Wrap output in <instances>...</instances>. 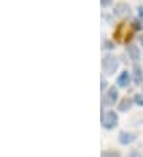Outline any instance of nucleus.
<instances>
[{
    "label": "nucleus",
    "mask_w": 143,
    "mask_h": 157,
    "mask_svg": "<svg viewBox=\"0 0 143 157\" xmlns=\"http://www.w3.org/2000/svg\"><path fill=\"white\" fill-rule=\"evenodd\" d=\"M118 65H119V62L114 56H110L108 54V56H105L102 59V68H103L105 73H108V75H113V73L118 70Z\"/></svg>",
    "instance_id": "f257e3e1"
},
{
    "label": "nucleus",
    "mask_w": 143,
    "mask_h": 157,
    "mask_svg": "<svg viewBox=\"0 0 143 157\" xmlns=\"http://www.w3.org/2000/svg\"><path fill=\"white\" fill-rule=\"evenodd\" d=\"M102 125L105 127V128H114L118 125V116H116V113L114 111H105L103 114H102Z\"/></svg>",
    "instance_id": "f03ea898"
},
{
    "label": "nucleus",
    "mask_w": 143,
    "mask_h": 157,
    "mask_svg": "<svg viewBox=\"0 0 143 157\" xmlns=\"http://www.w3.org/2000/svg\"><path fill=\"white\" fill-rule=\"evenodd\" d=\"M114 16H118V17H124V16H127L130 13V8L127 3H124V2H119L116 6H114V10H113Z\"/></svg>",
    "instance_id": "7ed1b4c3"
},
{
    "label": "nucleus",
    "mask_w": 143,
    "mask_h": 157,
    "mask_svg": "<svg viewBox=\"0 0 143 157\" xmlns=\"http://www.w3.org/2000/svg\"><path fill=\"white\" fill-rule=\"evenodd\" d=\"M135 133H130V132H121L119 133V136H118V141L121 143V144H124V146H127V144H130L132 141H135Z\"/></svg>",
    "instance_id": "20e7f679"
},
{
    "label": "nucleus",
    "mask_w": 143,
    "mask_h": 157,
    "mask_svg": "<svg viewBox=\"0 0 143 157\" xmlns=\"http://www.w3.org/2000/svg\"><path fill=\"white\" fill-rule=\"evenodd\" d=\"M132 79H133L135 84H141L143 82V70H141L140 65H137V63L132 68Z\"/></svg>",
    "instance_id": "39448f33"
},
{
    "label": "nucleus",
    "mask_w": 143,
    "mask_h": 157,
    "mask_svg": "<svg viewBox=\"0 0 143 157\" xmlns=\"http://www.w3.org/2000/svg\"><path fill=\"white\" fill-rule=\"evenodd\" d=\"M116 98H118V90L114 89V87H111V89H108L107 95H105L103 103H105V105H113L114 101H116Z\"/></svg>",
    "instance_id": "423d86ee"
},
{
    "label": "nucleus",
    "mask_w": 143,
    "mask_h": 157,
    "mask_svg": "<svg viewBox=\"0 0 143 157\" xmlns=\"http://www.w3.org/2000/svg\"><path fill=\"white\" fill-rule=\"evenodd\" d=\"M116 82H118V86H119V87H127V86H129V82H130V75H129L127 71H122L121 75L118 76Z\"/></svg>",
    "instance_id": "0eeeda50"
},
{
    "label": "nucleus",
    "mask_w": 143,
    "mask_h": 157,
    "mask_svg": "<svg viewBox=\"0 0 143 157\" xmlns=\"http://www.w3.org/2000/svg\"><path fill=\"white\" fill-rule=\"evenodd\" d=\"M127 54H129V57L132 60H138L140 59V49L137 48V46H133V44L127 46Z\"/></svg>",
    "instance_id": "6e6552de"
},
{
    "label": "nucleus",
    "mask_w": 143,
    "mask_h": 157,
    "mask_svg": "<svg viewBox=\"0 0 143 157\" xmlns=\"http://www.w3.org/2000/svg\"><path fill=\"white\" fill-rule=\"evenodd\" d=\"M132 103H133V100L126 97V98H122V100H121V103H119L118 109H119V111H129L130 106H132Z\"/></svg>",
    "instance_id": "1a4fd4ad"
},
{
    "label": "nucleus",
    "mask_w": 143,
    "mask_h": 157,
    "mask_svg": "<svg viewBox=\"0 0 143 157\" xmlns=\"http://www.w3.org/2000/svg\"><path fill=\"white\" fill-rule=\"evenodd\" d=\"M102 157H121V155L116 151H105V152H102Z\"/></svg>",
    "instance_id": "9d476101"
},
{
    "label": "nucleus",
    "mask_w": 143,
    "mask_h": 157,
    "mask_svg": "<svg viewBox=\"0 0 143 157\" xmlns=\"http://www.w3.org/2000/svg\"><path fill=\"white\" fill-rule=\"evenodd\" d=\"M135 103L143 106V95H135Z\"/></svg>",
    "instance_id": "9b49d317"
},
{
    "label": "nucleus",
    "mask_w": 143,
    "mask_h": 157,
    "mask_svg": "<svg viewBox=\"0 0 143 157\" xmlns=\"http://www.w3.org/2000/svg\"><path fill=\"white\" fill-rule=\"evenodd\" d=\"M103 46H105V49H113V43L111 41H105Z\"/></svg>",
    "instance_id": "f8f14e48"
},
{
    "label": "nucleus",
    "mask_w": 143,
    "mask_h": 157,
    "mask_svg": "<svg viewBox=\"0 0 143 157\" xmlns=\"http://www.w3.org/2000/svg\"><path fill=\"white\" fill-rule=\"evenodd\" d=\"M129 157H141V154H140L138 151H132V152L129 154Z\"/></svg>",
    "instance_id": "ddd939ff"
},
{
    "label": "nucleus",
    "mask_w": 143,
    "mask_h": 157,
    "mask_svg": "<svg viewBox=\"0 0 143 157\" xmlns=\"http://www.w3.org/2000/svg\"><path fill=\"white\" fill-rule=\"evenodd\" d=\"M113 2V0H100V3H102V6H108L110 3Z\"/></svg>",
    "instance_id": "4468645a"
},
{
    "label": "nucleus",
    "mask_w": 143,
    "mask_h": 157,
    "mask_svg": "<svg viewBox=\"0 0 143 157\" xmlns=\"http://www.w3.org/2000/svg\"><path fill=\"white\" fill-rule=\"evenodd\" d=\"M138 16L143 19V6H140V8H138Z\"/></svg>",
    "instance_id": "2eb2a0df"
},
{
    "label": "nucleus",
    "mask_w": 143,
    "mask_h": 157,
    "mask_svg": "<svg viewBox=\"0 0 143 157\" xmlns=\"http://www.w3.org/2000/svg\"><path fill=\"white\" fill-rule=\"evenodd\" d=\"M133 27H135V29H140L141 24H138V21H133Z\"/></svg>",
    "instance_id": "dca6fc26"
},
{
    "label": "nucleus",
    "mask_w": 143,
    "mask_h": 157,
    "mask_svg": "<svg viewBox=\"0 0 143 157\" xmlns=\"http://www.w3.org/2000/svg\"><path fill=\"white\" fill-rule=\"evenodd\" d=\"M140 44H141V46H143V33H141V35H140Z\"/></svg>",
    "instance_id": "f3484780"
}]
</instances>
